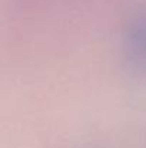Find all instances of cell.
Returning a JSON list of instances; mask_svg holds the SVG:
<instances>
[{
	"label": "cell",
	"mask_w": 146,
	"mask_h": 148,
	"mask_svg": "<svg viewBox=\"0 0 146 148\" xmlns=\"http://www.w3.org/2000/svg\"><path fill=\"white\" fill-rule=\"evenodd\" d=\"M120 49L126 69L136 78L146 79V7L128 22Z\"/></svg>",
	"instance_id": "6da1fadb"
}]
</instances>
